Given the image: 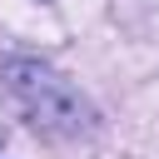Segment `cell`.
<instances>
[{"instance_id": "1", "label": "cell", "mask_w": 159, "mask_h": 159, "mask_svg": "<svg viewBox=\"0 0 159 159\" xmlns=\"http://www.w3.org/2000/svg\"><path fill=\"white\" fill-rule=\"evenodd\" d=\"M0 80H5V89L15 94V104L25 109V119L35 129L65 134V139H80V134L94 129V104L65 75H55L50 65H40V60H10L0 70Z\"/></svg>"}]
</instances>
